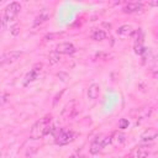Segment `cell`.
<instances>
[{"label": "cell", "mask_w": 158, "mask_h": 158, "mask_svg": "<svg viewBox=\"0 0 158 158\" xmlns=\"http://www.w3.org/2000/svg\"><path fill=\"white\" fill-rule=\"evenodd\" d=\"M51 122H52V116L51 115H47V116L40 118L32 126L31 132H30V137L32 139H38V138H42L43 136H46L47 133L52 132L53 127H51Z\"/></svg>", "instance_id": "cell-1"}, {"label": "cell", "mask_w": 158, "mask_h": 158, "mask_svg": "<svg viewBox=\"0 0 158 158\" xmlns=\"http://www.w3.org/2000/svg\"><path fill=\"white\" fill-rule=\"evenodd\" d=\"M77 137V133L73 131H67V130H62L59 131V133L56 136V143L59 146H64L70 143L72 141H74V138Z\"/></svg>", "instance_id": "cell-2"}, {"label": "cell", "mask_w": 158, "mask_h": 158, "mask_svg": "<svg viewBox=\"0 0 158 158\" xmlns=\"http://www.w3.org/2000/svg\"><path fill=\"white\" fill-rule=\"evenodd\" d=\"M20 10H21V5H20L19 2H16V1L10 2V4L6 6V9H5V12H4V21H12V20L17 16V14L20 12Z\"/></svg>", "instance_id": "cell-3"}, {"label": "cell", "mask_w": 158, "mask_h": 158, "mask_svg": "<svg viewBox=\"0 0 158 158\" xmlns=\"http://www.w3.org/2000/svg\"><path fill=\"white\" fill-rule=\"evenodd\" d=\"M21 52L19 51H11V52H7L5 53L1 58H0V65H4V64H9V63H14L16 62L20 57H21Z\"/></svg>", "instance_id": "cell-4"}, {"label": "cell", "mask_w": 158, "mask_h": 158, "mask_svg": "<svg viewBox=\"0 0 158 158\" xmlns=\"http://www.w3.org/2000/svg\"><path fill=\"white\" fill-rule=\"evenodd\" d=\"M41 70H42V64H41V63L35 64V65L32 67V69H31V70L26 74V77H25V85H27L28 83H31V81L36 80Z\"/></svg>", "instance_id": "cell-5"}, {"label": "cell", "mask_w": 158, "mask_h": 158, "mask_svg": "<svg viewBox=\"0 0 158 158\" xmlns=\"http://www.w3.org/2000/svg\"><path fill=\"white\" fill-rule=\"evenodd\" d=\"M54 51L59 54H73L75 52V47L69 42H62V43L57 44Z\"/></svg>", "instance_id": "cell-6"}, {"label": "cell", "mask_w": 158, "mask_h": 158, "mask_svg": "<svg viewBox=\"0 0 158 158\" xmlns=\"http://www.w3.org/2000/svg\"><path fill=\"white\" fill-rule=\"evenodd\" d=\"M157 136H158L157 130H156L154 127H149L148 130H146V131L141 135V141H143V142H151V141L156 139Z\"/></svg>", "instance_id": "cell-7"}, {"label": "cell", "mask_w": 158, "mask_h": 158, "mask_svg": "<svg viewBox=\"0 0 158 158\" xmlns=\"http://www.w3.org/2000/svg\"><path fill=\"white\" fill-rule=\"evenodd\" d=\"M142 7H143V5L141 2H128L123 6L122 11L125 14H132V12H137V11L142 10Z\"/></svg>", "instance_id": "cell-8"}, {"label": "cell", "mask_w": 158, "mask_h": 158, "mask_svg": "<svg viewBox=\"0 0 158 158\" xmlns=\"http://www.w3.org/2000/svg\"><path fill=\"white\" fill-rule=\"evenodd\" d=\"M132 33H133V28L131 25H122L117 28V35L122 38H126V37L131 36Z\"/></svg>", "instance_id": "cell-9"}, {"label": "cell", "mask_w": 158, "mask_h": 158, "mask_svg": "<svg viewBox=\"0 0 158 158\" xmlns=\"http://www.w3.org/2000/svg\"><path fill=\"white\" fill-rule=\"evenodd\" d=\"M48 19H49V12H48L47 9H43V10L37 15V17L35 19L33 25H35V26H40V25H42L43 22H46Z\"/></svg>", "instance_id": "cell-10"}, {"label": "cell", "mask_w": 158, "mask_h": 158, "mask_svg": "<svg viewBox=\"0 0 158 158\" xmlns=\"http://www.w3.org/2000/svg\"><path fill=\"white\" fill-rule=\"evenodd\" d=\"M99 94H100V86H99V84H95V83L91 84L89 86V89H88V98L91 99V100H95L99 96Z\"/></svg>", "instance_id": "cell-11"}, {"label": "cell", "mask_w": 158, "mask_h": 158, "mask_svg": "<svg viewBox=\"0 0 158 158\" xmlns=\"http://www.w3.org/2000/svg\"><path fill=\"white\" fill-rule=\"evenodd\" d=\"M91 38L93 40H95V41H102V40H105L106 38V33H105V31H102V30H94L93 31V33H91Z\"/></svg>", "instance_id": "cell-12"}, {"label": "cell", "mask_w": 158, "mask_h": 158, "mask_svg": "<svg viewBox=\"0 0 158 158\" xmlns=\"http://www.w3.org/2000/svg\"><path fill=\"white\" fill-rule=\"evenodd\" d=\"M48 60H49V64H57L59 60H60V54L57 53L56 51H52L49 54H48Z\"/></svg>", "instance_id": "cell-13"}, {"label": "cell", "mask_w": 158, "mask_h": 158, "mask_svg": "<svg viewBox=\"0 0 158 158\" xmlns=\"http://www.w3.org/2000/svg\"><path fill=\"white\" fill-rule=\"evenodd\" d=\"M101 149H102V146H101V141H99V139H96L95 142H93L91 146H90V153L91 154H96Z\"/></svg>", "instance_id": "cell-14"}, {"label": "cell", "mask_w": 158, "mask_h": 158, "mask_svg": "<svg viewBox=\"0 0 158 158\" xmlns=\"http://www.w3.org/2000/svg\"><path fill=\"white\" fill-rule=\"evenodd\" d=\"M74 101H70L69 104H67L65 105V107H64V110L62 111V115L64 116V117H69L70 116V114L73 112V110H74Z\"/></svg>", "instance_id": "cell-15"}, {"label": "cell", "mask_w": 158, "mask_h": 158, "mask_svg": "<svg viewBox=\"0 0 158 158\" xmlns=\"http://www.w3.org/2000/svg\"><path fill=\"white\" fill-rule=\"evenodd\" d=\"M149 154V151L147 147H139L136 152V158H147Z\"/></svg>", "instance_id": "cell-16"}, {"label": "cell", "mask_w": 158, "mask_h": 158, "mask_svg": "<svg viewBox=\"0 0 158 158\" xmlns=\"http://www.w3.org/2000/svg\"><path fill=\"white\" fill-rule=\"evenodd\" d=\"M60 36H63V32H51V33H47L44 36V40L46 41H53L56 38H59Z\"/></svg>", "instance_id": "cell-17"}, {"label": "cell", "mask_w": 158, "mask_h": 158, "mask_svg": "<svg viewBox=\"0 0 158 158\" xmlns=\"http://www.w3.org/2000/svg\"><path fill=\"white\" fill-rule=\"evenodd\" d=\"M144 52H146V48L142 46L141 42H138V43L135 44V53L136 54H143Z\"/></svg>", "instance_id": "cell-18"}, {"label": "cell", "mask_w": 158, "mask_h": 158, "mask_svg": "<svg viewBox=\"0 0 158 158\" xmlns=\"http://www.w3.org/2000/svg\"><path fill=\"white\" fill-rule=\"evenodd\" d=\"M100 141H101V146H102V148H104V147H106L107 144L111 143V141H112V136H111V135H110V136H106V137L101 138Z\"/></svg>", "instance_id": "cell-19"}, {"label": "cell", "mask_w": 158, "mask_h": 158, "mask_svg": "<svg viewBox=\"0 0 158 158\" xmlns=\"http://www.w3.org/2000/svg\"><path fill=\"white\" fill-rule=\"evenodd\" d=\"M128 125H130L128 120H126V118H121V120H120V122H118V128L125 130V128H127V127H128Z\"/></svg>", "instance_id": "cell-20"}, {"label": "cell", "mask_w": 158, "mask_h": 158, "mask_svg": "<svg viewBox=\"0 0 158 158\" xmlns=\"http://www.w3.org/2000/svg\"><path fill=\"white\" fill-rule=\"evenodd\" d=\"M9 98H10V96H9L7 94H0V106L4 105L5 102H7V101H9Z\"/></svg>", "instance_id": "cell-21"}, {"label": "cell", "mask_w": 158, "mask_h": 158, "mask_svg": "<svg viewBox=\"0 0 158 158\" xmlns=\"http://www.w3.org/2000/svg\"><path fill=\"white\" fill-rule=\"evenodd\" d=\"M63 93H64V90H62L60 93H58V94L56 95V98H54V100H53V106H54V107L57 106V104H58V101L60 100V96H62V94H63Z\"/></svg>", "instance_id": "cell-22"}, {"label": "cell", "mask_w": 158, "mask_h": 158, "mask_svg": "<svg viewBox=\"0 0 158 158\" xmlns=\"http://www.w3.org/2000/svg\"><path fill=\"white\" fill-rule=\"evenodd\" d=\"M125 141V135L123 133H117V136H116V142L117 143H122Z\"/></svg>", "instance_id": "cell-23"}, {"label": "cell", "mask_w": 158, "mask_h": 158, "mask_svg": "<svg viewBox=\"0 0 158 158\" xmlns=\"http://www.w3.org/2000/svg\"><path fill=\"white\" fill-rule=\"evenodd\" d=\"M20 32V27L17 26V25H15V26H12V28H11V33L14 35V36H16L17 33Z\"/></svg>", "instance_id": "cell-24"}, {"label": "cell", "mask_w": 158, "mask_h": 158, "mask_svg": "<svg viewBox=\"0 0 158 158\" xmlns=\"http://www.w3.org/2000/svg\"><path fill=\"white\" fill-rule=\"evenodd\" d=\"M96 57H98V58L106 59V58H109V54H106V53H96Z\"/></svg>", "instance_id": "cell-25"}, {"label": "cell", "mask_w": 158, "mask_h": 158, "mask_svg": "<svg viewBox=\"0 0 158 158\" xmlns=\"http://www.w3.org/2000/svg\"><path fill=\"white\" fill-rule=\"evenodd\" d=\"M58 77H60V78H63V79H62L63 81H65V80L68 79V75H67V74H63V73H58Z\"/></svg>", "instance_id": "cell-26"}, {"label": "cell", "mask_w": 158, "mask_h": 158, "mask_svg": "<svg viewBox=\"0 0 158 158\" xmlns=\"http://www.w3.org/2000/svg\"><path fill=\"white\" fill-rule=\"evenodd\" d=\"M1 23H2V21H1V20H0V28H1Z\"/></svg>", "instance_id": "cell-27"}, {"label": "cell", "mask_w": 158, "mask_h": 158, "mask_svg": "<svg viewBox=\"0 0 158 158\" xmlns=\"http://www.w3.org/2000/svg\"><path fill=\"white\" fill-rule=\"evenodd\" d=\"M1 4H2V2H1V1H0V6H1Z\"/></svg>", "instance_id": "cell-28"}, {"label": "cell", "mask_w": 158, "mask_h": 158, "mask_svg": "<svg viewBox=\"0 0 158 158\" xmlns=\"http://www.w3.org/2000/svg\"><path fill=\"white\" fill-rule=\"evenodd\" d=\"M69 158H74V157H73V156H72V157H69Z\"/></svg>", "instance_id": "cell-29"}]
</instances>
